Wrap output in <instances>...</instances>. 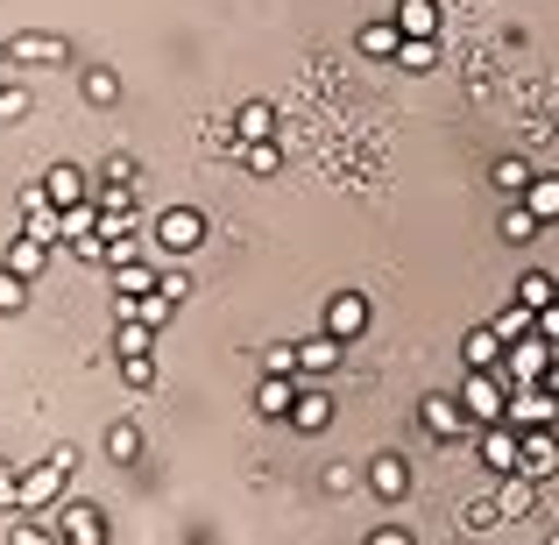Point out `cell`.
<instances>
[{"label":"cell","mask_w":559,"mask_h":545,"mask_svg":"<svg viewBox=\"0 0 559 545\" xmlns=\"http://www.w3.org/2000/svg\"><path fill=\"white\" fill-rule=\"evenodd\" d=\"M510 390H518V382H510L503 368H467L461 411H467L475 425H503V418H510Z\"/></svg>","instance_id":"cell-1"},{"label":"cell","mask_w":559,"mask_h":545,"mask_svg":"<svg viewBox=\"0 0 559 545\" xmlns=\"http://www.w3.org/2000/svg\"><path fill=\"white\" fill-rule=\"evenodd\" d=\"M14 205H22V234H28V241H43V248L64 241V205L50 199V185H22Z\"/></svg>","instance_id":"cell-2"},{"label":"cell","mask_w":559,"mask_h":545,"mask_svg":"<svg viewBox=\"0 0 559 545\" xmlns=\"http://www.w3.org/2000/svg\"><path fill=\"white\" fill-rule=\"evenodd\" d=\"M71 467H79V453H71V447H57L50 461L36 467V475H22V510H43V518H50V510H57V496H64V475H71Z\"/></svg>","instance_id":"cell-3"},{"label":"cell","mask_w":559,"mask_h":545,"mask_svg":"<svg viewBox=\"0 0 559 545\" xmlns=\"http://www.w3.org/2000/svg\"><path fill=\"white\" fill-rule=\"evenodd\" d=\"M552 362H559V347H552V341H538V333H524V341H510V355H503V376L518 382V390H538Z\"/></svg>","instance_id":"cell-4"},{"label":"cell","mask_w":559,"mask_h":545,"mask_svg":"<svg viewBox=\"0 0 559 545\" xmlns=\"http://www.w3.org/2000/svg\"><path fill=\"white\" fill-rule=\"evenodd\" d=\"M481 467H489V475H518V461H524V433H518V425H481Z\"/></svg>","instance_id":"cell-5"},{"label":"cell","mask_w":559,"mask_h":545,"mask_svg":"<svg viewBox=\"0 0 559 545\" xmlns=\"http://www.w3.org/2000/svg\"><path fill=\"white\" fill-rule=\"evenodd\" d=\"M50 524H57V538H64V545H107V518H99L93 503H57Z\"/></svg>","instance_id":"cell-6"},{"label":"cell","mask_w":559,"mask_h":545,"mask_svg":"<svg viewBox=\"0 0 559 545\" xmlns=\"http://www.w3.org/2000/svg\"><path fill=\"white\" fill-rule=\"evenodd\" d=\"M559 475V433L552 425H538V433H524V461L510 482H552Z\"/></svg>","instance_id":"cell-7"},{"label":"cell","mask_w":559,"mask_h":545,"mask_svg":"<svg viewBox=\"0 0 559 545\" xmlns=\"http://www.w3.org/2000/svg\"><path fill=\"white\" fill-rule=\"evenodd\" d=\"M156 241L170 248V256H185V248L205 241V213H191V205H170L164 220H156Z\"/></svg>","instance_id":"cell-8"},{"label":"cell","mask_w":559,"mask_h":545,"mask_svg":"<svg viewBox=\"0 0 559 545\" xmlns=\"http://www.w3.org/2000/svg\"><path fill=\"white\" fill-rule=\"evenodd\" d=\"M510 425H518V433L559 425V396L552 390H510Z\"/></svg>","instance_id":"cell-9"},{"label":"cell","mask_w":559,"mask_h":545,"mask_svg":"<svg viewBox=\"0 0 559 545\" xmlns=\"http://www.w3.org/2000/svg\"><path fill=\"white\" fill-rule=\"evenodd\" d=\"M8 57H14V64H64V36H50V28H22V36H14L8 43Z\"/></svg>","instance_id":"cell-10"},{"label":"cell","mask_w":559,"mask_h":545,"mask_svg":"<svg viewBox=\"0 0 559 545\" xmlns=\"http://www.w3.org/2000/svg\"><path fill=\"white\" fill-rule=\"evenodd\" d=\"M418 425H425L432 439H453V433H467L475 418L461 411V396H425V404H418Z\"/></svg>","instance_id":"cell-11"},{"label":"cell","mask_w":559,"mask_h":545,"mask_svg":"<svg viewBox=\"0 0 559 545\" xmlns=\"http://www.w3.org/2000/svg\"><path fill=\"white\" fill-rule=\"evenodd\" d=\"M361 327H369V298H361V291H341V298L326 305V333L333 341H355Z\"/></svg>","instance_id":"cell-12"},{"label":"cell","mask_w":559,"mask_h":545,"mask_svg":"<svg viewBox=\"0 0 559 545\" xmlns=\"http://www.w3.org/2000/svg\"><path fill=\"white\" fill-rule=\"evenodd\" d=\"M298 396H305V382H298V376H262L255 411H262V418H290V411H298Z\"/></svg>","instance_id":"cell-13"},{"label":"cell","mask_w":559,"mask_h":545,"mask_svg":"<svg viewBox=\"0 0 559 545\" xmlns=\"http://www.w3.org/2000/svg\"><path fill=\"white\" fill-rule=\"evenodd\" d=\"M369 489L382 496V503H404V489H411L404 453H376V461H369Z\"/></svg>","instance_id":"cell-14"},{"label":"cell","mask_w":559,"mask_h":545,"mask_svg":"<svg viewBox=\"0 0 559 545\" xmlns=\"http://www.w3.org/2000/svg\"><path fill=\"white\" fill-rule=\"evenodd\" d=\"M234 142H241V150L248 142H276V107L270 99H248V107L234 114Z\"/></svg>","instance_id":"cell-15"},{"label":"cell","mask_w":559,"mask_h":545,"mask_svg":"<svg viewBox=\"0 0 559 545\" xmlns=\"http://www.w3.org/2000/svg\"><path fill=\"white\" fill-rule=\"evenodd\" d=\"M43 185H50L57 205H85V199H93V178H85L79 164H50V170H43Z\"/></svg>","instance_id":"cell-16"},{"label":"cell","mask_w":559,"mask_h":545,"mask_svg":"<svg viewBox=\"0 0 559 545\" xmlns=\"http://www.w3.org/2000/svg\"><path fill=\"white\" fill-rule=\"evenodd\" d=\"M503 355H510V341H503L496 327H475V333L461 341V362H467V368H503Z\"/></svg>","instance_id":"cell-17"},{"label":"cell","mask_w":559,"mask_h":545,"mask_svg":"<svg viewBox=\"0 0 559 545\" xmlns=\"http://www.w3.org/2000/svg\"><path fill=\"white\" fill-rule=\"evenodd\" d=\"M404 36H439V0H396V14H390Z\"/></svg>","instance_id":"cell-18"},{"label":"cell","mask_w":559,"mask_h":545,"mask_svg":"<svg viewBox=\"0 0 559 545\" xmlns=\"http://www.w3.org/2000/svg\"><path fill=\"white\" fill-rule=\"evenodd\" d=\"M518 305H524V312L538 319V312H546V305H559V284H552L546 270H524V276H518Z\"/></svg>","instance_id":"cell-19"},{"label":"cell","mask_w":559,"mask_h":545,"mask_svg":"<svg viewBox=\"0 0 559 545\" xmlns=\"http://www.w3.org/2000/svg\"><path fill=\"white\" fill-rule=\"evenodd\" d=\"M290 425H298V433H326V425H333V396L326 390H305L298 411H290Z\"/></svg>","instance_id":"cell-20"},{"label":"cell","mask_w":559,"mask_h":545,"mask_svg":"<svg viewBox=\"0 0 559 545\" xmlns=\"http://www.w3.org/2000/svg\"><path fill=\"white\" fill-rule=\"evenodd\" d=\"M114 347H121V362L150 355V347H156V327H142L135 312H121V327H114Z\"/></svg>","instance_id":"cell-21"},{"label":"cell","mask_w":559,"mask_h":545,"mask_svg":"<svg viewBox=\"0 0 559 545\" xmlns=\"http://www.w3.org/2000/svg\"><path fill=\"white\" fill-rule=\"evenodd\" d=\"M355 50L361 57H396V50H404V28H396V22H369L355 36Z\"/></svg>","instance_id":"cell-22"},{"label":"cell","mask_w":559,"mask_h":545,"mask_svg":"<svg viewBox=\"0 0 559 545\" xmlns=\"http://www.w3.org/2000/svg\"><path fill=\"white\" fill-rule=\"evenodd\" d=\"M99 234V205L85 199V205H64V248H79V241H93Z\"/></svg>","instance_id":"cell-23"},{"label":"cell","mask_w":559,"mask_h":545,"mask_svg":"<svg viewBox=\"0 0 559 545\" xmlns=\"http://www.w3.org/2000/svg\"><path fill=\"white\" fill-rule=\"evenodd\" d=\"M43 262H50V248H43V241H28V234H14L8 270H14V276H43Z\"/></svg>","instance_id":"cell-24"},{"label":"cell","mask_w":559,"mask_h":545,"mask_svg":"<svg viewBox=\"0 0 559 545\" xmlns=\"http://www.w3.org/2000/svg\"><path fill=\"white\" fill-rule=\"evenodd\" d=\"M347 341H333V333H312V341H298V368H333L341 362Z\"/></svg>","instance_id":"cell-25"},{"label":"cell","mask_w":559,"mask_h":545,"mask_svg":"<svg viewBox=\"0 0 559 545\" xmlns=\"http://www.w3.org/2000/svg\"><path fill=\"white\" fill-rule=\"evenodd\" d=\"M524 205H532L538 220H559V178H552V170H538V178H532V191H524Z\"/></svg>","instance_id":"cell-26"},{"label":"cell","mask_w":559,"mask_h":545,"mask_svg":"<svg viewBox=\"0 0 559 545\" xmlns=\"http://www.w3.org/2000/svg\"><path fill=\"white\" fill-rule=\"evenodd\" d=\"M538 227H546V220H538V213H532L524 199H518V205L503 213V241H518V248H524V241H538Z\"/></svg>","instance_id":"cell-27"},{"label":"cell","mask_w":559,"mask_h":545,"mask_svg":"<svg viewBox=\"0 0 559 545\" xmlns=\"http://www.w3.org/2000/svg\"><path fill=\"white\" fill-rule=\"evenodd\" d=\"M121 312H135L142 327H156V333L170 327V298H164V291H150V298H121Z\"/></svg>","instance_id":"cell-28"},{"label":"cell","mask_w":559,"mask_h":545,"mask_svg":"<svg viewBox=\"0 0 559 545\" xmlns=\"http://www.w3.org/2000/svg\"><path fill=\"white\" fill-rule=\"evenodd\" d=\"M396 64H404V71H432V64H439V36H404Z\"/></svg>","instance_id":"cell-29"},{"label":"cell","mask_w":559,"mask_h":545,"mask_svg":"<svg viewBox=\"0 0 559 545\" xmlns=\"http://www.w3.org/2000/svg\"><path fill=\"white\" fill-rule=\"evenodd\" d=\"M114 291H121V298H150L156 270H150V262H128V270H114Z\"/></svg>","instance_id":"cell-30"},{"label":"cell","mask_w":559,"mask_h":545,"mask_svg":"<svg viewBox=\"0 0 559 545\" xmlns=\"http://www.w3.org/2000/svg\"><path fill=\"white\" fill-rule=\"evenodd\" d=\"M85 99H93V107H114V99H121V79H114L107 64H93L85 71Z\"/></svg>","instance_id":"cell-31"},{"label":"cell","mask_w":559,"mask_h":545,"mask_svg":"<svg viewBox=\"0 0 559 545\" xmlns=\"http://www.w3.org/2000/svg\"><path fill=\"white\" fill-rule=\"evenodd\" d=\"M532 178H538V170L524 164V156H503V164H496V185H503V191H518V199L532 191Z\"/></svg>","instance_id":"cell-32"},{"label":"cell","mask_w":559,"mask_h":545,"mask_svg":"<svg viewBox=\"0 0 559 545\" xmlns=\"http://www.w3.org/2000/svg\"><path fill=\"white\" fill-rule=\"evenodd\" d=\"M107 453H114V461H142V433H135V425H114V433H107Z\"/></svg>","instance_id":"cell-33"},{"label":"cell","mask_w":559,"mask_h":545,"mask_svg":"<svg viewBox=\"0 0 559 545\" xmlns=\"http://www.w3.org/2000/svg\"><path fill=\"white\" fill-rule=\"evenodd\" d=\"M28 305V276H14L8 262H0V312H22Z\"/></svg>","instance_id":"cell-34"},{"label":"cell","mask_w":559,"mask_h":545,"mask_svg":"<svg viewBox=\"0 0 559 545\" xmlns=\"http://www.w3.org/2000/svg\"><path fill=\"white\" fill-rule=\"evenodd\" d=\"M241 164L255 170V178H270V170L284 164V150H276V142H248V150H241Z\"/></svg>","instance_id":"cell-35"},{"label":"cell","mask_w":559,"mask_h":545,"mask_svg":"<svg viewBox=\"0 0 559 545\" xmlns=\"http://www.w3.org/2000/svg\"><path fill=\"white\" fill-rule=\"evenodd\" d=\"M128 262H142V234H114L107 241V270H128Z\"/></svg>","instance_id":"cell-36"},{"label":"cell","mask_w":559,"mask_h":545,"mask_svg":"<svg viewBox=\"0 0 559 545\" xmlns=\"http://www.w3.org/2000/svg\"><path fill=\"white\" fill-rule=\"evenodd\" d=\"M496 333H503V341H524V333H538V319L524 312V305H510V312L496 319Z\"/></svg>","instance_id":"cell-37"},{"label":"cell","mask_w":559,"mask_h":545,"mask_svg":"<svg viewBox=\"0 0 559 545\" xmlns=\"http://www.w3.org/2000/svg\"><path fill=\"white\" fill-rule=\"evenodd\" d=\"M121 376H128V390H156V355H135V362H121Z\"/></svg>","instance_id":"cell-38"},{"label":"cell","mask_w":559,"mask_h":545,"mask_svg":"<svg viewBox=\"0 0 559 545\" xmlns=\"http://www.w3.org/2000/svg\"><path fill=\"white\" fill-rule=\"evenodd\" d=\"M8 545H64V538H57L50 524H43V532H36V524H14V532H8Z\"/></svg>","instance_id":"cell-39"},{"label":"cell","mask_w":559,"mask_h":545,"mask_svg":"<svg viewBox=\"0 0 559 545\" xmlns=\"http://www.w3.org/2000/svg\"><path fill=\"white\" fill-rule=\"evenodd\" d=\"M496 518H503V503H496V496H489V503H467V532H489Z\"/></svg>","instance_id":"cell-40"},{"label":"cell","mask_w":559,"mask_h":545,"mask_svg":"<svg viewBox=\"0 0 559 545\" xmlns=\"http://www.w3.org/2000/svg\"><path fill=\"white\" fill-rule=\"evenodd\" d=\"M262 368H270V376H298V347H270Z\"/></svg>","instance_id":"cell-41"},{"label":"cell","mask_w":559,"mask_h":545,"mask_svg":"<svg viewBox=\"0 0 559 545\" xmlns=\"http://www.w3.org/2000/svg\"><path fill=\"white\" fill-rule=\"evenodd\" d=\"M156 291L178 305V298H191V276H185V270H164V276H156Z\"/></svg>","instance_id":"cell-42"},{"label":"cell","mask_w":559,"mask_h":545,"mask_svg":"<svg viewBox=\"0 0 559 545\" xmlns=\"http://www.w3.org/2000/svg\"><path fill=\"white\" fill-rule=\"evenodd\" d=\"M0 510H22V475L14 467H0Z\"/></svg>","instance_id":"cell-43"},{"label":"cell","mask_w":559,"mask_h":545,"mask_svg":"<svg viewBox=\"0 0 559 545\" xmlns=\"http://www.w3.org/2000/svg\"><path fill=\"white\" fill-rule=\"evenodd\" d=\"M22 114H28V93H22V85H8V93H0V121H22Z\"/></svg>","instance_id":"cell-44"},{"label":"cell","mask_w":559,"mask_h":545,"mask_svg":"<svg viewBox=\"0 0 559 545\" xmlns=\"http://www.w3.org/2000/svg\"><path fill=\"white\" fill-rule=\"evenodd\" d=\"M99 170H107V185H128V178H135V156H121V150H114Z\"/></svg>","instance_id":"cell-45"},{"label":"cell","mask_w":559,"mask_h":545,"mask_svg":"<svg viewBox=\"0 0 559 545\" xmlns=\"http://www.w3.org/2000/svg\"><path fill=\"white\" fill-rule=\"evenodd\" d=\"M538 341L559 347V305H546V312H538Z\"/></svg>","instance_id":"cell-46"},{"label":"cell","mask_w":559,"mask_h":545,"mask_svg":"<svg viewBox=\"0 0 559 545\" xmlns=\"http://www.w3.org/2000/svg\"><path fill=\"white\" fill-rule=\"evenodd\" d=\"M369 545H411V532H396V524H390V532H376Z\"/></svg>","instance_id":"cell-47"},{"label":"cell","mask_w":559,"mask_h":545,"mask_svg":"<svg viewBox=\"0 0 559 545\" xmlns=\"http://www.w3.org/2000/svg\"><path fill=\"white\" fill-rule=\"evenodd\" d=\"M538 390H552V396H559V362L546 368V382H538Z\"/></svg>","instance_id":"cell-48"},{"label":"cell","mask_w":559,"mask_h":545,"mask_svg":"<svg viewBox=\"0 0 559 545\" xmlns=\"http://www.w3.org/2000/svg\"><path fill=\"white\" fill-rule=\"evenodd\" d=\"M0 93H8V79H0Z\"/></svg>","instance_id":"cell-49"},{"label":"cell","mask_w":559,"mask_h":545,"mask_svg":"<svg viewBox=\"0 0 559 545\" xmlns=\"http://www.w3.org/2000/svg\"><path fill=\"white\" fill-rule=\"evenodd\" d=\"M0 57H8V43H0Z\"/></svg>","instance_id":"cell-50"},{"label":"cell","mask_w":559,"mask_h":545,"mask_svg":"<svg viewBox=\"0 0 559 545\" xmlns=\"http://www.w3.org/2000/svg\"><path fill=\"white\" fill-rule=\"evenodd\" d=\"M552 545H559V532H552Z\"/></svg>","instance_id":"cell-51"}]
</instances>
